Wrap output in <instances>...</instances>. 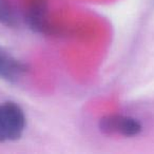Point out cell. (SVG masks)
Segmentation results:
<instances>
[{
    "label": "cell",
    "mask_w": 154,
    "mask_h": 154,
    "mask_svg": "<svg viewBox=\"0 0 154 154\" xmlns=\"http://www.w3.org/2000/svg\"><path fill=\"white\" fill-rule=\"evenodd\" d=\"M26 124V118L20 106L13 101L0 103V143L19 139Z\"/></svg>",
    "instance_id": "obj_1"
},
{
    "label": "cell",
    "mask_w": 154,
    "mask_h": 154,
    "mask_svg": "<svg viewBox=\"0 0 154 154\" xmlns=\"http://www.w3.org/2000/svg\"><path fill=\"white\" fill-rule=\"evenodd\" d=\"M99 130L107 135L134 137L141 132V124L134 117L120 114H111L99 120Z\"/></svg>",
    "instance_id": "obj_2"
},
{
    "label": "cell",
    "mask_w": 154,
    "mask_h": 154,
    "mask_svg": "<svg viewBox=\"0 0 154 154\" xmlns=\"http://www.w3.org/2000/svg\"><path fill=\"white\" fill-rule=\"evenodd\" d=\"M26 73V66L23 62L0 50V79L17 82Z\"/></svg>",
    "instance_id": "obj_3"
},
{
    "label": "cell",
    "mask_w": 154,
    "mask_h": 154,
    "mask_svg": "<svg viewBox=\"0 0 154 154\" xmlns=\"http://www.w3.org/2000/svg\"><path fill=\"white\" fill-rule=\"evenodd\" d=\"M26 20L32 29L43 32L47 29V19H45V9L42 0H31L29 7Z\"/></svg>",
    "instance_id": "obj_4"
},
{
    "label": "cell",
    "mask_w": 154,
    "mask_h": 154,
    "mask_svg": "<svg viewBox=\"0 0 154 154\" xmlns=\"http://www.w3.org/2000/svg\"><path fill=\"white\" fill-rule=\"evenodd\" d=\"M0 23L8 26H13L16 24L14 12L7 0H0Z\"/></svg>",
    "instance_id": "obj_5"
}]
</instances>
